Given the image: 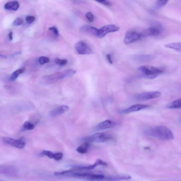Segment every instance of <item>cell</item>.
Returning a JSON list of instances; mask_svg holds the SVG:
<instances>
[{
	"instance_id": "cell-19",
	"label": "cell",
	"mask_w": 181,
	"mask_h": 181,
	"mask_svg": "<svg viewBox=\"0 0 181 181\" xmlns=\"http://www.w3.org/2000/svg\"><path fill=\"white\" fill-rule=\"evenodd\" d=\"M134 58L138 62L144 63L149 61L153 60L154 56L153 55H138L136 56Z\"/></svg>"
},
{
	"instance_id": "cell-9",
	"label": "cell",
	"mask_w": 181,
	"mask_h": 181,
	"mask_svg": "<svg viewBox=\"0 0 181 181\" xmlns=\"http://www.w3.org/2000/svg\"><path fill=\"white\" fill-rule=\"evenodd\" d=\"M100 165L103 166H107V164L106 162L100 159H98L95 162L94 164L87 166H78L73 167L71 170L73 171H89L94 169L96 167Z\"/></svg>"
},
{
	"instance_id": "cell-20",
	"label": "cell",
	"mask_w": 181,
	"mask_h": 181,
	"mask_svg": "<svg viewBox=\"0 0 181 181\" xmlns=\"http://www.w3.org/2000/svg\"><path fill=\"white\" fill-rule=\"evenodd\" d=\"M130 175H115L105 177L104 180L108 181H118L124 180H129L131 179Z\"/></svg>"
},
{
	"instance_id": "cell-8",
	"label": "cell",
	"mask_w": 181,
	"mask_h": 181,
	"mask_svg": "<svg viewBox=\"0 0 181 181\" xmlns=\"http://www.w3.org/2000/svg\"><path fill=\"white\" fill-rule=\"evenodd\" d=\"M75 48L79 54L90 55L92 53L90 48L83 41H80L76 43L75 45Z\"/></svg>"
},
{
	"instance_id": "cell-21",
	"label": "cell",
	"mask_w": 181,
	"mask_h": 181,
	"mask_svg": "<svg viewBox=\"0 0 181 181\" xmlns=\"http://www.w3.org/2000/svg\"><path fill=\"white\" fill-rule=\"evenodd\" d=\"M166 48L175 50L179 52L181 51V44L180 43H173L167 44L164 45Z\"/></svg>"
},
{
	"instance_id": "cell-22",
	"label": "cell",
	"mask_w": 181,
	"mask_h": 181,
	"mask_svg": "<svg viewBox=\"0 0 181 181\" xmlns=\"http://www.w3.org/2000/svg\"><path fill=\"white\" fill-rule=\"evenodd\" d=\"M35 128V126L33 123H31V122L26 121L23 125L21 130L22 131L27 130H33Z\"/></svg>"
},
{
	"instance_id": "cell-10",
	"label": "cell",
	"mask_w": 181,
	"mask_h": 181,
	"mask_svg": "<svg viewBox=\"0 0 181 181\" xmlns=\"http://www.w3.org/2000/svg\"><path fill=\"white\" fill-rule=\"evenodd\" d=\"M142 38L141 33L131 31L128 32L125 37L124 43L125 44H129L135 42Z\"/></svg>"
},
{
	"instance_id": "cell-38",
	"label": "cell",
	"mask_w": 181,
	"mask_h": 181,
	"mask_svg": "<svg viewBox=\"0 0 181 181\" xmlns=\"http://www.w3.org/2000/svg\"><path fill=\"white\" fill-rule=\"evenodd\" d=\"M9 37L10 40H12L13 37V33L12 32H10L9 34Z\"/></svg>"
},
{
	"instance_id": "cell-5",
	"label": "cell",
	"mask_w": 181,
	"mask_h": 181,
	"mask_svg": "<svg viewBox=\"0 0 181 181\" xmlns=\"http://www.w3.org/2000/svg\"><path fill=\"white\" fill-rule=\"evenodd\" d=\"M18 174L17 170L14 167L9 165L0 166V175L8 177H17Z\"/></svg>"
},
{
	"instance_id": "cell-23",
	"label": "cell",
	"mask_w": 181,
	"mask_h": 181,
	"mask_svg": "<svg viewBox=\"0 0 181 181\" xmlns=\"http://www.w3.org/2000/svg\"><path fill=\"white\" fill-rule=\"evenodd\" d=\"M89 143H86L82 146H80L76 149V151L79 153L84 154L87 153L88 150Z\"/></svg>"
},
{
	"instance_id": "cell-28",
	"label": "cell",
	"mask_w": 181,
	"mask_h": 181,
	"mask_svg": "<svg viewBox=\"0 0 181 181\" xmlns=\"http://www.w3.org/2000/svg\"><path fill=\"white\" fill-rule=\"evenodd\" d=\"M38 61L41 65H43L46 63H48L50 61V60L49 58L47 57L42 56L39 57Z\"/></svg>"
},
{
	"instance_id": "cell-24",
	"label": "cell",
	"mask_w": 181,
	"mask_h": 181,
	"mask_svg": "<svg viewBox=\"0 0 181 181\" xmlns=\"http://www.w3.org/2000/svg\"><path fill=\"white\" fill-rule=\"evenodd\" d=\"M181 100L180 99L175 100L172 102L168 106V108L171 109H180Z\"/></svg>"
},
{
	"instance_id": "cell-14",
	"label": "cell",
	"mask_w": 181,
	"mask_h": 181,
	"mask_svg": "<svg viewBox=\"0 0 181 181\" xmlns=\"http://www.w3.org/2000/svg\"><path fill=\"white\" fill-rule=\"evenodd\" d=\"M117 123L110 120H106L98 123L96 127L97 131L103 130L110 128L115 126Z\"/></svg>"
},
{
	"instance_id": "cell-34",
	"label": "cell",
	"mask_w": 181,
	"mask_h": 181,
	"mask_svg": "<svg viewBox=\"0 0 181 181\" xmlns=\"http://www.w3.org/2000/svg\"><path fill=\"white\" fill-rule=\"evenodd\" d=\"M63 155V154L61 153H54L53 159L56 161H60L62 159Z\"/></svg>"
},
{
	"instance_id": "cell-3",
	"label": "cell",
	"mask_w": 181,
	"mask_h": 181,
	"mask_svg": "<svg viewBox=\"0 0 181 181\" xmlns=\"http://www.w3.org/2000/svg\"><path fill=\"white\" fill-rule=\"evenodd\" d=\"M112 138V136L105 133H97L85 138L87 142L105 143Z\"/></svg>"
},
{
	"instance_id": "cell-33",
	"label": "cell",
	"mask_w": 181,
	"mask_h": 181,
	"mask_svg": "<svg viewBox=\"0 0 181 181\" xmlns=\"http://www.w3.org/2000/svg\"><path fill=\"white\" fill-rule=\"evenodd\" d=\"M49 30L50 31L53 32V33L56 36L58 37L59 36V32L58 29L56 27L53 26L49 28Z\"/></svg>"
},
{
	"instance_id": "cell-35",
	"label": "cell",
	"mask_w": 181,
	"mask_h": 181,
	"mask_svg": "<svg viewBox=\"0 0 181 181\" xmlns=\"http://www.w3.org/2000/svg\"><path fill=\"white\" fill-rule=\"evenodd\" d=\"M102 4L107 6H109L111 5V3L108 0H94Z\"/></svg>"
},
{
	"instance_id": "cell-4",
	"label": "cell",
	"mask_w": 181,
	"mask_h": 181,
	"mask_svg": "<svg viewBox=\"0 0 181 181\" xmlns=\"http://www.w3.org/2000/svg\"><path fill=\"white\" fill-rule=\"evenodd\" d=\"M2 141L5 144L10 145L19 149H22L26 145V143L23 139L17 140L10 137H4L2 138Z\"/></svg>"
},
{
	"instance_id": "cell-36",
	"label": "cell",
	"mask_w": 181,
	"mask_h": 181,
	"mask_svg": "<svg viewBox=\"0 0 181 181\" xmlns=\"http://www.w3.org/2000/svg\"><path fill=\"white\" fill-rule=\"evenodd\" d=\"M35 17L33 16H28L26 17V22L28 23V24H31V23L33 22L35 20Z\"/></svg>"
},
{
	"instance_id": "cell-13",
	"label": "cell",
	"mask_w": 181,
	"mask_h": 181,
	"mask_svg": "<svg viewBox=\"0 0 181 181\" xmlns=\"http://www.w3.org/2000/svg\"><path fill=\"white\" fill-rule=\"evenodd\" d=\"M161 32L159 28L156 27H150L145 30L141 33L142 37L151 36H156L158 35Z\"/></svg>"
},
{
	"instance_id": "cell-37",
	"label": "cell",
	"mask_w": 181,
	"mask_h": 181,
	"mask_svg": "<svg viewBox=\"0 0 181 181\" xmlns=\"http://www.w3.org/2000/svg\"><path fill=\"white\" fill-rule=\"evenodd\" d=\"M107 58L108 62L111 64H112L113 62L112 59V55L110 54H107L106 56Z\"/></svg>"
},
{
	"instance_id": "cell-31",
	"label": "cell",
	"mask_w": 181,
	"mask_h": 181,
	"mask_svg": "<svg viewBox=\"0 0 181 181\" xmlns=\"http://www.w3.org/2000/svg\"><path fill=\"white\" fill-rule=\"evenodd\" d=\"M85 17L89 22H92L94 20V17L91 12H88L85 15Z\"/></svg>"
},
{
	"instance_id": "cell-25",
	"label": "cell",
	"mask_w": 181,
	"mask_h": 181,
	"mask_svg": "<svg viewBox=\"0 0 181 181\" xmlns=\"http://www.w3.org/2000/svg\"><path fill=\"white\" fill-rule=\"evenodd\" d=\"M25 70V68H22V69L14 71L13 73H12L11 76H10V80L12 81H14L17 79L19 76V74H21L24 73Z\"/></svg>"
},
{
	"instance_id": "cell-2",
	"label": "cell",
	"mask_w": 181,
	"mask_h": 181,
	"mask_svg": "<svg viewBox=\"0 0 181 181\" xmlns=\"http://www.w3.org/2000/svg\"><path fill=\"white\" fill-rule=\"evenodd\" d=\"M138 70L141 76L149 79H155L164 72V69L154 66H141Z\"/></svg>"
},
{
	"instance_id": "cell-17",
	"label": "cell",
	"mask_w": 181,
	"mask_h": 181,
	"mask_svg": "<svg viewBox=\"0 0 181 181\" xmlns=\"http://www.w3.org/2000/svg\"><path fill=\"white\" fill-rule=\"evenodd\" d=\"M63 72H57L52 75L45 76V80L49 82H53L64 79Z\"/></svg>"
},
{
	"instance_id": "cell-6",
	"label": "cell",
	"mask_w": 181,
	"mask_h": 181,
	"mask_svg": "<svg viewBox=\"0 0 181 181\" xmlns=\"http://www.w3.org/2000/svg\"><path fill=\"white\" fill-rule=\"evenodd\" d=\"M161 95V93L159 91L144 92L137 95L136 99L140 102L145 101L159 97Z\"/></svg>"
},
{
	"instance_id": "cell-18",
	"label": "cell",
	"mask_w": 181,
	"mask_h": 181,
	"mask_svg": "<svg viewBox=\"0 0 181 181\" xmlns=\"http://www.w3.org/2000/svg\"><path fill=\"white\" fill-rule=\"evenodd\" d=\"M19 6V4L17 1L9 2L5 4L4 8L5 9L11 11H17Z\"/></svg>"
},
{
	"instance_id": "cell-30",
	"label": "cell",
	"mask_w": 181,
	"mask_h": 181,
	"mask_svg": "<svg viewBox=\"0 0 181 181\" xmlns=\"http://www.w3.org/2000/svg\"><path fill=\"white\" fill-rule=\"evenodd\" d=\"M24 22V19L22 17H18L14 21L13 25L14 26L21 25Z\"/></svg>"
},
{
	"instance_id": "cell-29",
	"label": "cell",
	"mask_w": 181,
	"mask_h": 181,
	"mask_svg": "<svg viewBox=\"0 0 181 181\" xmlns=\"http://www.w3.org/2000/svg\"><path fill=\"white\" fill-rule=\"evenodd\" d=\"M55 63L59 65L63 66L67 63L68 61L66 59H60L58 58L56 59Z\"/></svg>"
},
{
	"instance_id": "cell-26",
	"label": "cell",
	"mask_w": 181,
	"mask_h": 181,
	"mask_svg": "<svg viewBox=\"0 0 181 181\" xmlns=\"http://www.w3.org/2000/svg\"><path fill=\"white\" fill-rule=\"evenodd\" d=\"M168 0H158L155 5L154 10H158L165 6L167 3Z\"/></svg>"
},
{
	"instance_id": "cell-12",
	"label": "cell",
	"mask_w": 181,
	"mask_h": 181,
	"mask_svg": "<svg viewBox=\"0 0 181 181\" xmlns=\"http://www.w3.org/2000/svg\"><path fill=\"white\" fill-rule=\"evenodd\" d=\"M80 31L84 34L97 37H98L99 35V29L88 25H84L81 27Z\"/></svg>"
},
{
	"instance_id": "cell-11",
	"label": "cell",
	"mask_w": 181,
	"mask_h": 181,
	"mask_svg": "<svg viewBox=\"0 0 181 181\" xmlns=\"http://www.w3.org/2000/svg\"><path fill=\"white\" fill-rule=\"evenodd\" d=\"M74 177L82 178L89 180H103L105 178V175H102L93 174L75 173Z\"/></svg>"
},
{
	"instance_id": "cell-1",
	"label": "cell",
	"mask_w": 181,
	"mask_h": 181,
	"mask_svg": "<svg viewBox=\"0 0 181 181\" xmlns=\"http://www.w3.org/2000/svg\"><path fill=\"white\" fill-rule=\"evenodd\" d=\"M144 133L146 135L161 140L170 141L174 138L173 132L167 127L165 126H152L146 129Z\"/></svg>"
},
{
	"instance_id": "cell-16",
	"label": "cell",
	"mask_w": 181,
	"mask_h": 181,
	"mask_svg": "<svg viewBox=\"0 0 181 181\" xmlns=\"http://www.w3.org/2000/svg\"><path fill=\"white\" fill-rule=\"evenodd\" d=\"M69 109V107L68 106L61 105L54 109L50 113V115L52 117H55L63 114L67 112Z\"/></svg>"
},
{
	"instance_id": "cell-15",
	"label": "cell",
	"mask_w": 181,
	"mask_h": 181,
	"mask_svg": "<svg viewBox=\"0 0 181 181\" xmlns=\"http://www.w3.org/2000/svg\"><path fill=\"white\" fill-rule=\"evenodd\" d=\"M149 107V106L148 105L138 104V105H132V106L128 107V108L123 110L121 111V112L123 114L129 113L137 112V111L143 110V109L148 108Z\"/></svg>"
},
{
	"instance_id": "cell-27",
	"label": "cell",
	"mask_w": 181,
	"mask_h": 181,
	"mask_svg": "<svg viewBox=\"0 0 181 181\" xmlns=\"http://www.w3.org/2000/svg\"><path fill=\"white\" fill-rule=\"evenodd\" d=\"M76 71L73 69H69L63 71L64 78L71 76L74 75L76 73Z\"/></svg>"
},
{
	"instance_id": "cell-7",
	"label": "cell",
	"mask_w": 181,
	"mask_h": 181,
	"mask_svg": "<svg viewBox=\"0 0 181 181\" xmlns=\"http://www.w3.org/2000/svg\"><path fill=\"white\" fill-rule=\"evenodd\" d=\"M120 27L116 25H108L99 29V35L98 37L102 38L105 37L107 34L119 31Z\"/></svg>"
},
{
	"instance_id": "cell-32",
	"label": "cell",
	"mask_w": 181,
	"mask_h": 181,
	"mask_svg": "<svg viewBox=\"0 0 181 181\" xmlns=\"http://www.w3.org/2000/svg\"><path fill=\"white\" fill-rule=\"evenodd\" d=\"M41 154L43 155L47 156L50 159H53L54 154V153H53L50 151H46V150H44V151H43Z\"/></svg>"
}]
</instances>
